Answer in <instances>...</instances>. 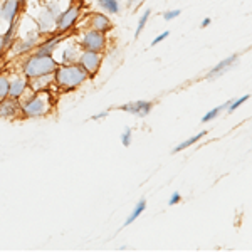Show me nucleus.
Segmentation results:
<instances>
[{
  "instance_id": "2f4dec72",
  "label": "nucleus",
  "mask_w": 252,
  "mask_h": 252,
  "mask_svg": "<svg viewBox=\"0 0 252 252\" xmlns=\"http://www.w3.org/2000/svg\"><path fill=\"white\" fill-rule=\"evenodd\" d=\"M133 2H141V0H129V3H133Z\"/></svg>"
},
{
  "instance_id": "9b49d317",
  "label": "nucleus",
  "mask_w": 252,
  "mask_h": 252,
  "mask_svg": "<svg viewBox=\"0 0 252 252\" xmlns=\"http://www.w3.org/2000/svg\"><path fill=\"white\" fill-rule=\"evenodd\" d=\"M0 118L3 120H14V118H24L22 116V106L20 99L7 96L5 99L0 101Z\"/></svg>"
},
{
  "instance_id": "c85d7f7f",
  "label": "nucleus",
  "mask_w": 252,
  "mask_h": 252,
  "mask_svg": "<svg viewBox=\"0 0 252 252\" xmlns=\"http://www.w3.org/2000/svg\"><path fill=\"white\" fill-rule=\"evenodd\" d=\"M7 51V46H5V42H3V37H2V34H0V56L3 54V52Z\"/></svg>"
},
{
  "instance_id": "7ed1b4c3",
  "label": "nucleus",
  "mask_w": 252,
  "mask_h": 252,
  "mask_svg": "<svg viewBox=\"0 0 252 252\" xmlns=\"http://www.w3.org/2000/svg\"><path fill=\"white\" fill-rule=\"evenodd\" d=\"M58 66H59V63L54 59V56H39V54L24 56L22 63H20L22 76L27 81L54 74Z\"/></svg>"
},
{
  "instance_id": "bb28decb",
  "label": "nucleus",
  "mask_w": 252,
  "mask_h": 252,
  "mask_svg": "<svg viewBox=\"0 0 252 252\" xmlns=\"http://www.w3.org/2000/svg\"><path fill=\"white\" fill-rule=\"evenodd\" d=\"M180 200H182V195H180V192H175V193L172 195V197H170L168 205H170V207H173V205L180 204Z\"/></svg>"
},
{
  "instance_id": "423d86ee",
  "label": "nucleus",
  "mask_w": 252,
  "mask_h": 252,
  "mask_svg": "<svg viewBox=\"0 0 252 252\" xmlns=\"http://www.w3.org/2000/svg\"><path fill=\"white\" fill-rule=\"evenodd\" d=\"M81 10H83V7H81L79 3H72L66 10L61 12L59 17L56 19V32L66 34V32H69L71 29H74V26L79 20Z\"/></svg>"
},
{
  "instance_id": "1a4fd4ad",
  "label": "nucleus",
  "mask_w": 252,
  "mask_h": 252,
  "mask_svg": "<svg viewBox=\"0 0 252 252\" xmlns=\"http://www.w3.org/2000/svg\"><path fill=\"white\" fill-rule=\"evenodd\" d=\"M86 27L88 29H94L108 34L113 29V22L108 17V14H104V12H91L86 19Z\"/></svg>"
},
{
  "instance_id": "f03ea898",
  "label": "nucleus",
  "mask_w": 252,
  "mask_h": 252,
  "mask_svg": "<svg viewBox=\"0 0 252 252\" xmlns=\"http://www.w3.org/2000/svg\"><path fill=\"white\" fill-rule=\"evenodd\" d=\"M24 118H40L46 116L54 108V97L51 94V89L44 91H32L29 96L24 94L20 97Z\"/></svg>"
},
{
  "instance_id": "412c9836",
  "label": "nucleus",
  "mask_w": 252,
  "mask_h": 252,
  "mask_svg": "<svg viewBox=\"0 0 252 252\" xmlns=\"http://www.w3.org/2000/svg\"><path fill=\"white\" fill-rule=\"evenodd\" d=\"M10 91V78L7 74H0V101L5 99Z\"/></svg>"
},
{
  "instance_id": "5701e85b",
  "label": "nucleus",
  "mask_w": 252,
  "mask_h": 252,
  "mask_svg": "<svg viewBox=\"0 0 252 252\" xmlns=\"http://www.w3.org/2000/svg\"><path fill=\"white\" fill-rule=\"evenodd\" d=\"M249 99H251V94H246V96H242V97H237V99H234L232 103H230V106L227 108V109H229V113H235L239 108L242 106L244 103H246V101H249Z\"/></svg>"
},
{
  "instance_id": "393cba45",
  "label": "nucleus",
  "mask_w": 252,
  "mask_h": 252,
  "mask_svg": "<svg viewBox=\"0 0 252 252\" xmlns=\"http://www.w3.org/2000/svg\"><path fill=\"white\" fill-rule=\"evenodd\" d=\"M180 14H182V10L180 9H177V10H166L163 12V19L166 20V22H172V20H175L177 17H180Z\"/></svg>"
},
{
  "instance_id": "ddd939ff",
  "label": "nucleus",
  "mask_w": 252,
  "mask_h": 252,
  "mask_svg": "<svg viewBox=\"0 0 252 252\" xmlns=\"http://www.w3.org/2000/svg\"><path fill=\"white\" fill-rule=\"evenodd\" d=\"M22 3L20 0H3L0 3V19L5 22H12V20L19 19V14L22 12Z\"/></svg>"
},
{
  "instance_id": "39448f33",
  "label": "nucleus",
  "mask_w": 252,
  "mask_h": 252,
  "mask_svg": "<svg viewBox=\"0 0 252 252\" xmlns=\"http://www.w3.org/2000/svg\"><path fill=\"white\" fill-rule=\"evenodd\" d=\"M40 40H42V34L39 31H34L26 35L15 37L9 49H12V54L14 56H27L31 51H34L39 46Z\"/></svg>"
},
{
  "instance_id": "2eb2a0df",
  "label": "nucleus",
  "mask_w": 252,
  "mask_h": 252,
  "mask_svg": "<svg viewBox=\"0 0 252 252\" xmlns=\"http://www.w3.org/2000/svg\"><path fill=\"white\" fill-rule=\"evenodd\" d=\"M27 89H29V81L24 78V76H19V78L10 79L9 96L15 97V99H20V97H22L27 93Z\"/></svg>"
},
{
  "instance_id": "f257e3e1",
  "label": "nucleus",
  "mask_w": 252,
  "mask_h": 252,
  "mask_svg": "<svg viewBox=\"0 0 252 252\" xmlns=\"http://www.w3.org/2000/svg\"><path fill=\"white\" fill-rule=\"evenodd\" d=\"M91 76L86 72V69L79 63L72 64H61L54 71V86L61 91H74L79 86H83Z\"/></svg>"
},
{
  "instance_id": "20e7f679",
  "label": "nucleus",
  "mask_w": 252,
  "mask_h": 252,
  "mask_svg": "<svg viewBox=\"0 0 252 252\" xmlns=\"http://www.w3.org/2000/svg\"><path fill=\"white\" fill-rule=\"evenodd\" d=\"M78 47L81 51H94L104 52L108 49V35L104 32L94 29H84L78 39Z\"/></svg>"
},
{
  "instance_id": "b1692460",
  "label": "nucleus",
  "mask_w": 252,
  "mask_h": 252,
  "mask_svg": "<svg viewBox=\"0 0 252 252\" xmlns=\"http://www.w3.org/2000/svg\"><path fill=\"white\" fill-rule=\"evenodd\" d=\"M131 138H133V129L129 128V126H126L125 131L121 133V143H123V146L131 145Z\"/></svg>"
},
{
  "instance_id": "4468645a",
  "label": "nucleus",
  "mask_w": 252,
  "mask_h": 252,
  "mask_svg": "<svg viewBox=\"0 0 252 252\" xmlns=\"http://www.w3.org/2000/svg\"><path fill=\"white\" fill-rule=\"evenodd\" d=\"M235 61H237V54H232V56H229V58H225L223 61H220V63H217V64H215V66L209 71L207 78H209V79L220 78L222 74H225V72L234 66Z\"/></svg>"
},
{
  "instance_id": "4be33fe9",
  "label": "nucleus",
  "mask_w": 252,
  "mask_h": 252,
  "mask_svg": "<svg viewBox=\"0 0 252 252\" xmlns=\"http://www.w3.org/2000/svg\"><path fill=\"white\" fill-rule=\"evenodd\" d=\"M150 15H152V10L145 9V12L141 14V17L138 19V26H136V31H135V37H140V34L143 32V29L146 27V22H148Z\"/></svg>"
},
{
  "instance_id": "dca6fc26",
  "label": "nucleus",
  "mask_w": 252,
  "mask_h": 252,
  "mask_svg": "<svg viewBox=\"0 0 252 252\" xmlns=\"http://www.w3.org/2000/svg\"><path fill=\"white\" fill-rule=\"evenodd\" d=\"M96 3L104 14H108V15L120 14V9H121L120 0H96Z\"/></svg>"
},
{
  "instance_id": "c756f323",
  "label": "nucleus",
  "mask_w": 252,
  "mask_h": 252,
  "mask_svg": "<svg viewBox=\"0 0 252 252\" xmlns=\"http://www.w3.org/2000/svg\"><path fill=\"white\" fill-rule=\"evenodd\" d=\"M210 24H212V19H210V17H205L204 20H202V24H200V26H202V27H209Z\"/></svg>"
},
{
  "instance_id": "f8f14e48",
  "label": "nucleus",
  "mask_w": 252,
  "mask_h": 252,
  "mask_svg": "<svg viewBox=\"0 0 252 252\" xmlns=\"http://www.w3.org/2000/svg\"><path fill=\"white\" fill-rule=\"evenodd\" d=\"M120 111L129 113L133 116L138 118H145L150 115V111L153 109V103L152 101H131V103H126L123 106H118Z\"/></svg>"
},
{
  "instance_id": "7c9ffc66",
  "label": "nucleus",
  "mask_w": 252,
  "mask_h": 252,
  "mask_svg": "<svg viewBox=\"0 0 252 252\" xmlns=\"http://www.w3.org/2000/svg\"><path fill=\"white\" fill-rule=\"evenodd\" d=\"M20 3H22V7H24L27 3V0H20Z\"/></svg>"
},
{
  "instance_id": "f3484780",
  "label": "nucleus",
  "mask_w": 252,
  "mask_h": 252,
  "mask_svg": "<svg viewBox=\"0 0 252 252\" xmlns=\"http://www.w3.org/2000/svg\"><path fill=\"white\" fill-rule=\"evenodd\" d=\"M79 47L78 46H67L63 51V58H61V64H72V63H78L79 59Z\"/></svg>"
},
{
  "instance_id": "6e6552de",
  "label": "nucleus",
  "mask_w": 252,
  "mask_h": 252,
  "mask_svg": "<svg viewBox=\"0 0 252 252\" xmlns=\"http://www.w3.org/2000/svg\"><path fill=\"white\" fill-rule=\"evenodd\" d=\"M66 40V35L61 32H52L47 39H42L39 42V46L34 49V54L39 56H54V52L58 51L61 44Z\"/></svg>"
},
{
  "instance_id": "6ab92c4d",
  "label": "nucleus",
  "mask_w": 252,
  "mask_h": 252,
  "mask_svg": "<svg viewBox=\"0 0 252 252\" xmlns=\"http://www.w3.org/2000/svg\"><path fill=\"white\" fill-rule=\"evenodd\" d=\"M205 135H207V131L197 133V135H193L192 138H189V140H185L184 143H180L178 146H175V150H173V152H175V153H180V152H184V150H187V148H189V146H192L193 143H197L198 140H202V138H204Z\"/></svg>"
},
{
  "instance_id": "0eeeda50",
  "label": "nucleus",
  "mask_w": 252,
  "mask_h": 252,
  "mask_svg": "<svg viewBox=\"0 0 252 252\" xmlns=\"http://www.w3.org/2000/svg\"><path fill=\"white\" fill-rule=\"evenodd\" d=\"M78 63L86 69V72L91 78H94L97 74L101 64H103V52H94V51H81Z\"/></svg>"
},
{
  "instance_id": "9d476101",
  "label": "nucleus",
  "mask_w": 252,
  "mask_h": 252,
  "mask_svg": "<svg viewBox=\"0 0 252 252\" xmlns=\"http://www.w3.org/2000/svg\"><path fill=\"white\" fill-rule=\"evenodd\" d=\"M56 19H58V15L44 5L42 9L39 10V15H37V31L42 35L56 32Z\"/></svg>"
},
{
  "instance_id": "cd10ccee",
  "label": "nucleus",
  "mask_w": 252,
  "mask_h": 252,
  "mask_svg": "<svg viewBox=\"0 0 252 252\" xmlns=\"http://www.w3.org/2000/svg\"><path fill=\"white\" fill-rule=\"evenodd\" d=\"M108 115H109V111L106 109V111H101V113H97V115L91 116V120H101V118H104V116H108Z\"/></svg>"
},
{
  "instance_id": "aec40b11",
  "label": "nucleus",
  "mask_w": 252,
  "mask_h": 252,
  "mask_svg": "<svg viewBox=\"0 0 252 252\" xmlns=\"http://www.w3.org/2000/svg\"><path fill=\"white\" fill-rule=\"evenodd\" d=\"M230 103H232V101H227L225 104H222V106H217V108H214V109H210L209 113H207V115L202 118V123H209V121H212V120H215V118H217L219 115H220V113L223 111V109H227L230 106Z\"/></svg>"
},
{
  "instance_id": "a211bd4d",
  "label": "nucleus",
  "mask_w": 252,
  "mask_h": 252,
  "mask_svg": "<svg viewBox=\"0 0 252 252\" xmlns=\"http://www.w3.org/2000/svg\"><path fill=\"white\" fill-rule=\"evenodd\" d=\"M145 210H146V200H145V198H141V200L135 205V209L131 210V214L128 215V219H126V222H125V227L131 225V223L135 222L136 219L145 212Z\"/></svg>"
},
{
  "instance_id": "a878e982",
  "label": "nucleus",
  "mask_w": 252,
  "mask_h": 252,
  "mask_svg": "<svg viewBox=\"0 0 252 252\" xmlns=\"http://www.w3.org/2000/svg\"><path fill=\"white\" fill-rule=\"evenodd\" d=\"M168 35H170V31H163L160 35H157V37L152 40V46H158V44L163 42L165 39H168Z\"/></svg>"
}]
</instances>
